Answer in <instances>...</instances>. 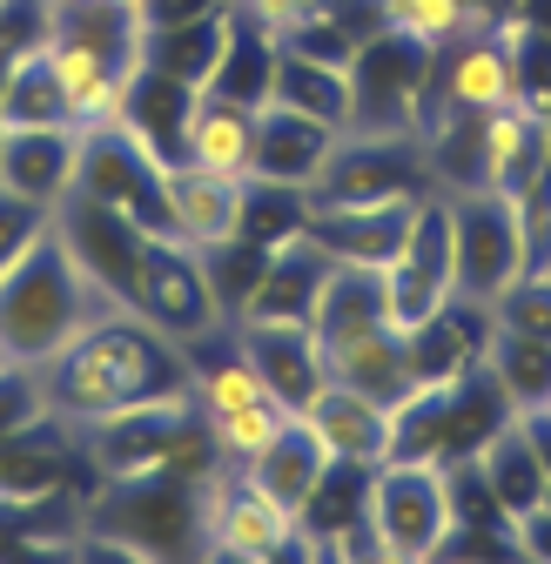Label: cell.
<instances>
[{
	"label": "cell",
	"instance_id": "3957f363",
	"mask_svg": "<svg viewBox=\"0 0 551 564\" xmlns=\"http://www.w3.org/2000/svg\"><path fill=\"white\" fill-rule=\"evenodd\" d=\"M47 61H54L67 121L88 134V128L121 121L134 75L149 67V28L128 21V14H115V8L61 14V21H47Z\"/></svg>",
	"mask_w": 551,
	"mask_h": 564
},
{
	"label": "cell",
	"instance_id": "8fae6325",
	"mask_svg": "<svg viewBox=\"0 0 551 564\" xmlns=\"http://www.w3.org/2000/svg\"><path fill=\"white\" fill-rule=\"evenodd\" d=\"M316 343H323V377L343 383V390H364V397H377V403H390V410L418 390V377H410V336H403V323H390V316L329 329V336H316Z\"/></svg>",
	"mask_w": 551,
	"mask_h": 564
},
{
	"label": "cell",
	"instance_id": "e575fe53",
	"mask_svg": "<svg viewBox=\"0 0 551 564\" xmlns=\"http://www.w3.org/2000/svg\"><path fill=\"white\" fill-rule=\"evenodd\" d=\"M8 370H14V364H8V349H0V377H8Z\"/></svg>",
	"mask_w": 551,
	"mask_h": 564
},
{
	"label": "cell",
	"instance_id": "d4e9b609",
	"mask_svg": "<svg viewBox=\"0 0 551 564\" xmlns=\"http://www.w3.org/2000/svg\"><path fill=\"white\" fill-rule=\"evenodd\" d=\"M477 364L491 370V383L511 397V410H531L544 390H551V343L544 336H511V329H491Z\"/></svg>",
	"mask_w": 551,
	"mask_h": 564
},
{
	"label": "cell",
	"instance_id": "9c48e42d",
	"mask_svg": "<svg viewBox=\"0 0 551 564\" xmlns=\"http://www.w3.org/2000/svg\"><path fill=\"white\" fill-rule=\"evenodd\" d=\"M451 256H457V296L471 303H491L511 275H525L511 195H451Z\"/></svg>",
	"mask_w": 551,
	"mask_h": 564
},
{
	"label": "cell",
	"instance_id": "603a6c76",
	"mask_svg": "<svg viewBox=\"0 0 551 564\" xmlns=\"http://www.w3.org/2000/svg\"><path fill=\"white\" fill-rule=\"evenodd\" d=\"M329 464H336V457L323 451V437L310 431L303 416H290L283 431L269 437V451L249 464V477H256V484H262V490H269V498L283 505V511H296V518H303V505H310L316 490H323Z\"/></svg>",
	"mask_w": 551,
	"mask_h": 564
},
{
	"label": "cell",
	"instance_id": "cb8c5ba5",
	"mask_svg": "<svg viewBox=\"0 0 551 564\" xmlns=\"http://www.w3.org/2000/svg\"><path fill=\"white\" fill-rule=\"evenodd\" d=\"M0 128H75L54 82V61H47V34L14 47L8 67H0Z\"/></svg>",
	"mask_w": 551,
	"mask_h": 564
},
{
	"label": "cell",
	"instance_id": "ac0fdd59",
	"mask_svg": "<svg viewBox=\"0 0 551 564\" xmlns=\"http://www.w3.org/2000/svg\"><path fill=\"white\" fill-rule=\"evenodd\" d=\"M471 470H477V484H485V498H491V511H498L505 524L525 518V511H538V505H551V464H544L531 423H525L518 410L498 423L485 444H477Z\"/></svg>",
	"mask_w": 551,
	"mask_h": 564
},
{
	"label": "cell",
	"instance_id": "277c9868",
	"mask_svg": "<svg viewBox=\"0 0 551 564\" xmlns=\"http://www.w3.org/2000/svg\"><path fill=\"white\" fill-rule=\"evenodd\" d=\"M457 531V470L444 457L397 451L364 484V538L383 564H431Z\"/></svg>",
	"mask_w": 551,
	"mask_h": 564
},
{
	"label": "cell",
	"instance_id": "44dd1931",
	"mask_svg": "<svg viewBox=\"0 0 551 564\" xmlns=\"http://www.w3.org/2000/svg\"><path fill=\"white\" fill-rule=\"evenodd\" d=\"M182 162L249 182V169H256V108L229 101V95H195V108L182 121Z\"/></svg>",
	"mask_w": 551,
	"mask_h": 564
},
{
	"label": "cell",
	"instance_id": "836d02e7",
	"mask_svg": "<svg viewBox=\"0 0 551 564\" xmlns=\"http://www.w3.org/2000/svg\"><path fill=\"white\" fill-rule=\"evenodd\" d=\"M531 410H538V416H551V390H544V397H538V403H531Z\"/></svg>",
	"mask_w": 551,
	"mask_h": 564
},
{
	"label": "cell",
	"instance_id": "52a82bcc",
	"mask_svg": "<svg viewBox=\"0 0 551 564\" xmlns=\"http://www.w3.org/2000/svg\"><path fill=\"white\" fill-rule=\"evenodd\" d=\"M457 296V256H451V195L424 188L418 216H410L397 256L383 262V303H390V323L418 329L431 323L444 303Z\"/></svg>",
	"mask_w": 551,
	"mask_h": 564
},
{
	"label": "cell",
	"instance_id": "5bb4252c",
	"mask_svg": "<svg viewBox=\"0 0 551 564\" xmlns=\"http://www.w3.org/2000/svg\"><path fill=\"white\" fill-rule=\"evenodd\" d=\"M229 336L249 349V364L262 370L269 397L283 410H303L323 383V343L303 316H236Z\"/></svg>",
	"mask_w": 551,
	"mask_h": 564
},
{
	"label": "cell",
	"instance_id": "8992f818",
	"mask_svg": "<svg viewBox=\"0 0 551 564\" xmlns=\"http://www.w3.org/2000/svg\"><path fill=\"white\" fill-rule=\"evenodd\" d=\"M437 54L397 28H370L350 54V128L343 134H418Z\"/></svg>",
	"mask_w": 551,
	"mask_h": 564
},
{
	"label": "cell",
	"instance_id": "4316f807",
	"mask_svg": "<svg viewBox=\"0 0 551 564\" xmlns=\"http://www.w3.org/2000/svg\"><path fill=\"white\" fill-rule=\"evenodd\" d=\"M290 416H296V410H283L276 397H269V403L223 410V416H202V444H209V464H236V470H249Z\"/></svg>",
	"mask_w": 551,
	"mask_h": 564
},
{
	"label": "cell",
	"instance_id": "83f0119b",
	"mask_svg": "<svg viewBox=\"0 0 551 564\" xmlns=\"http://www.w3.org/2000/svg\"><path fill=\"white\" fill-rule=\"evenodd\" d=\"M269 61H276V41L236 14V28H229V47H223V61H216V82L202 88V95H229V101H249V108H262V101H269Z\"/></svg>",
	"mask_w": 551,
	"mask_h": 564
},
{
	"label": "cell",
	"instance_id": "ffe728a7",
	"mask_svg": "<svg viewBox=\"0 0 551 564\" xmlns=\"http://www.w3.org/2000/svg\"><path fill=\"white\" fill-rule=\"evenodd\" d=\"M538 169H551L544 121L525 101L491 108L485 115V134H477V195H518Z\"/></svg>",
	"mask_w": 551,
	"mask_h": 564
},
{
	"label": "cell",
	"instance_id": "9a60e30c",
	"mask_svg": "<svg viewBox=\"0 0 551 564\" xmlns=\"http://www.w3.org/2000/svg\"><path fill=\"white\" fill-rule=\"evenodd\" d=\"M82 182V128H0V188L54 208Z\"/></svg>",
	"mask_w": 551,
	"mask_h": 564
},
{
	"label": "cell",
	"instance_id": "f546056e",
	"mask_svg": "<svg viewBox=\"0 0 551 564\" xmlns=\"http://www.w3.org/2000/svg\"><path fill=\"white\" fill-rule=\"evenodd\" d=\"M329 8H336V0H236V14H242L249 28H262L269 41H296V34L316 28Z\"/></svg>",
	"mask_w": 551,
	"mask_h": 564
},
{
	"label": "cell",
	"instance_id": "7a4b0ae2",
	"mask_svg": "<svg viewBox=\"0 0 551 564\" xmlns=\"http://www.w3.org/2000/svg\"><path fill=\"white\" fill-rule=\"evenodd\" d=\"M108 310H121V303L88 275V262L47 223L34 236V249L0 275V349H8V364L41 370L47 357H61V349L88 323H101Z\"/></svg>",
	"mask_w": 551,
	"mask_h": 564
},
{
	"label": "cell",
	"instance_id": "d6986e66",
	"mask_svg": "<svg viewBox=\"0 0 551 564\" xmlns=\"http://www.w3.org/2000/svg\"><path fill=\"white\" fill-rule=\"evenodd\" d=\"M329 149H336V128L329 121H310V115H296V108H276V101H262L256 108V169H249V182H269V188H316V175H323V162H329Z\"/></svg>",
	"mask_w": 551,
	"mask_h": 564
},
{
	"label": "cell",
	"instance_id": "2e32d148",
	"mask_svg": "<svg viewBox=\"0 0 551 564\" xmlns=\"http://www.w3.org/2000/svg\"><path fill=\"white\" fill-rule=\"evenodd\" d=\"M518 101V75H511V47L498 28L485 34H464L451 47H437V67H431V95L424 108H464V115H491Z\"/></svg>",
	"mask_w": 551,
	"mask_h": 564
},
{
	"label": "cell",
	"instance_id": "d6a6232c",
	"mask_svg": "<svg viewBox=\"0 0 551 564\" xmlns=\"http://www.w3.org/2000/svg\"><path fill=\"white\" fill-rule=\"evenodd\" d=\"M82 8H101V0H41V14L61 21V14H82Z\"/></svg>",
	"mask_w": 551,
	"mask_h": 564
},
{
	"label": "cell",
	"instance_id": "ba28073f",
	"mask_svg": "<svg viewBox=\"0 0 551 564\" xmlns=\"http://www.w3.org/2000/svg\"><path fill=\"white\" fill-rule=\"evenodd\" d=\"M134 316H149L162 336H175V343H188V336H202V329H223V303H216V290H209V262H202V249H188V242H175L169 229L149 242V256H142V282H134V303H128Z\"/></svg>",
	"mask_w": 551,
	"mask_h": 564
},
{
	"label": "cell",
	"instance_id": "1f68e13d",
	"mask_svg": "<svg viewBox=\"0 0 551 564\" xmlns=\"http://www.w3.org/2000/svg\"><path fill=\"white\" fill-rule=\"evenodd\" d=\"M101 8H115V14H128V21H155V0H101Z\"/></svg>",
	"mask_w": 551,
	"mask_h": 564
},
{
	"label": "cell",
	"instance_id": "4dcf8cb0",
	"mask_svg": "<svg viewBox=\"0 0 551 564\" xmlns=\"http://www.w3.org/2000/svg\"><path fill=\"white\" fill-rule=\"evenodd\" d=\"M47 223H54L47 208H34V202H21V195L0 188V275H8V269L34 249V236H41Z\"/></svg>",
	"mask_w": 551,
	"mask_h": 564
},
{
	"label": "cell",
	"instance_id": "5b68a950",
	"mask_svg": "<svg viewBox=\"0 0 551 564\" xmlns=\"http://www.w3.org/2000/svg\"><path fill=\"white\" fill-rule=\"evenodd\" d=\"M195 551L229 564L296 557V511L276 505L249 470L209 464V477L195 484Z\"/></svg>",
	"mask_w": 551,
	"mask_h": 564
},
{
	"label": "cell",
	"instance_id": "30bf717a",
	"mask_svg": "<svg viewBox=\"0 0 551 564\" xmlns=\"http://www.w3.org/2000/svg\"><path fill=\"white\" fill-rule=\"evenodd\" d=\"M54 229L67 236V249L88 262V275L128 310L134 303V282H142V256H149V242L162 229H142L134 216H121V208H108V202H95L82 188L54 208Z\"/></svg>",
	"mask_w": 551,
	"mask_h": 564
},
{
	"label": "cell",
	"instance_id": "d590c367",
	"mask_svg": "<svg viewBox=\"0 0 551 564\" xmlns=\"http://www.w3.org/2000/svg\"><path fill=\"white\" fill-rule=\"evenodd\" d=\"M8 8H14V0H0V14H8Z\"/></svg>",
	"mask_w": 551,
	"mask_h": 564
},
{
	"label": "cell",
	"instance_id": "7c38bea8",
	"mask_svg": "<svg viewBox=\"0 0 551 564\" xmlns=\"http://www.w3.org/2000/svg\"><path fill=\"white\" fill-rule=\"evenodd\" d=\"M242 208H249V182L236 175H209L195 162H162V223L175 242L188 249H216L229 236H242Z\"/></svg>",
	"mask_w": 551,
	"mask_h": 564
},
{
	"label": "cell",
	"instance_id": "4fadbf2b",
	"mask_svg": "<svg viewBox=\"0 0 551 564\" xmlns=\"http://www.w3.org/2000/svg\"><path fill=\"white\" fill-rule=\"evenodd\" d=\"M418 202L424 188H410V195H370V202H310V236L323 242L329 262H390L410 216H418Z\"/></svg>",
	"mask_w": 551,
	"mask_h": 564
},
{
	"label": "cell",
	"instance_id": "e0dca14e",
	"mask_svg": "<svg viewBox=\"0 0 551 564\" xmlns=\"http://www.w3.org/2000/svg\"><path fill=\"white\" fill-rule=\"evenodd\" d=\"M296 416L323 437V451H329L336 464H364V470H377L383 457H397V410L377 403V397H364V390H343V383L323 377L316 397H310Z\"/></svg>",
	"mask_w": 551,
	"mask_h": 564
},
{
	"label": "cell",
	"instance_id": "484cf974",
	"mask_svg": "<svg viewBox=\"0 0 551 564\" xmlns=\"http://www.w3.org/2000/svg\"><path fill=\"white\" fill-rule=\"evenodd\" d=\"M370 14H377V28H397L410 41H424L431 54L451 47V41H464V34H485L491 28L471 0H370Z\"/></svg>",
	"mask_w": 551,
	"mask_h": 564
},
{
	"label": "cell",
	"instance_id": "f1b7e54d",
	"mask_svg": "<svg viewBox=\"0 0 551 564\" xmlns=\"http://www.w3.org/2000/svg\"><path fill=\"white\" fill-rule=\"evenodd\" d=\"M485 310H491V329L544 336V343H551V275H511Z\"/></svg>",
	"mask_w": 551,
	"mask_h": 564
},
{
	"label": "cell",
	"instance_id": "7402d4cb",
	"mask_svg": "<svg viewBox=\"0 0 551 564\" xmlns=\"http://www.w3.org/2000/svg\"><path fill=\"white\" fill-rule=\"evenodd\" d=\"M269 101L276 108H296L310 121H329L336 134L350 128V67L343 61H323V54H303L290 41H276V61H269Z\"/></svg>",
	"mask_w": 551,
	"mask_h": 564
},
{
	"label": "cell",
	"instance_id": "6da1fadb",
	"mask_svg": "<svg viewBox=\"0 0 551 564\" xmlns=\"http://www.w3.org/2000/svg\"><path fill=\"white\" fill-rule=\"evenodd\" d=\"M41 403L54 423L67 431H88V423L115 416V410H134L162 390H182L188 383V357L182 343L162 336L149 316L134 310H108L101 323H88L75 343L47 357L41 370Z\"/></svg>",
	"mask_w": 551,
	"mask_h": 564
}]
</instances>
